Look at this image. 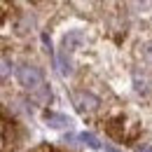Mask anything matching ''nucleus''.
<instances>
[{
    "instance_id": "nucleus-6",
    "label": "nucleus",
    "mask_w": 152,
    "mask_h": 152,
    "mask_svg": "<svg viewBox=\"0 0 152 152\" xmlns=\"http://www.w3.org/2000/svg\"><path fill=\"white\" fill-rule=\"evenodd\" d=\"M45 119L49 122V126H54V129H63V126H68L70 122H68V117H63V115H56V113H47L45 115Z\"/></svg>"
},
{
    "instance_id": "nucleus-10",
    "label": "nucleus",
    "mask_w": 152,
    "mask_h": 152,
    "mask_svg": "<svg viewBox=\"0 0 152 152\" xmlns=\"http://www.w3.org/2000/svg\"><path fill=\"white\" fill-rule=\"evenodd\" d=\"M145 56L152 61V42H148V45H145Z\"/></svg>"
},
{
    "instance_id": "nucleus-9",
    "label": "nucleus",
    "mask_w": 152,
    "mask_h": 152,
    "mask_svg": "<svg viewBox=\"0 0 152 152\" xmlns=\"http://www.w3.org/2000/svg\"><path fill=\"white\" fill-rule=\"evenodd\" d=\"M136 152H152L150 145H136Z\"/></svg>"
},
{
    "instance_id": "nucleus-11",
    "label": "nucleus",
    "mask_w": 152,
    "mask_h": 152,
    "mask_svg": "<svg viewBox=\"0 0 152 152\" xmlns=\"http://www.w3.org/2000/svg\"><path fill=\"white\" fill-rule=\"evenodd\" d=\"M105 152H119V150H115V148H110V145H105Z\"/></svg>"
},
{
    "instance_id": "nucleus-2",
    "label": "nucleus",
    "mask_w": 152,
    "mask_h": 152,
    "mask_svg": "<svg viewBox=\"0 0 152 152\" xmlns=\"http://www.w3.org/2000/svg\"><path fill=\"white\" fill-rule=\"evenodd\" d=\"M17 77H19L21 87L28 89V91H35L40 87H45V77H42V73H40L35 66H19Z\"/></svg>"
},
{
    "instance_id": "nucleus-4",
    "label": "nucleus",
    "mask_w": 152,
    "mask_h": 152,
    "mask_svg": "<svg viewBox=\"0 0 152 152\" xmlns=\"http://www.w3.org/2000/svg\"><path fill=\"white\" fill-rule=\"evenodd\" d=\"M73 103L77 105L80 113H94L96 105H98V98L89 91H75L73 94Z\"/></svg>"
},
{
    "instance_id": "nucleus-5",
    "label": "nucleus",
    "mask_w": 152,
    "mask_h": 152,
    "mask_svg": "<svg viewBox=\"0 0 152 152\" xmlns=\"http://www.w3.org/2000/svg\"><path fill=\"white\" fill-rule=\"evenodd\" d=\"M10 150V124L0 117V152Z\"/></svg>"
},
{
    "instance_id": "nucleus-8",
    "label": "nucleus",
    "mask_w": 152,
    "mask_h": 152,
    "mask_svg": "<svg viewBox=\"0 0 152 152\" xmlns=\"http://www.w3.org/2000/svg\"><path fill=\"white\" fill-rule=\"evenodd\" d=\"M58 70H61L63 75H70V73H73L70 61H66V54H63V52H58Z\"/></svg>"
},
{
    "instance_id": "nucleus-12",
    "label": "nucleus",
    "mask_w": 152,
    "mask_h": 152,
    "mask_svg": "<svg viewBox=\"0 0 152 152\" xmlns=\"http://www.w3.org/2000/svg\"><path fill=\"white\" fill-rule=\"evenodd\" d=\"M38 152H56V150H49V148H40Z\"/></svg>"
},
{
    "instance_id": "nucleus-13",
    "label": "nucleus",
    "mask_w": 152,
    "mask_h": 152,
    "mask_svg": "<svg viewBox=\"0 0 152 152\" xmlns=\"http://www.w3.org/2000/svg\"><path fill=\"white\" fill-rule=\"evenodd\" d=\"M35 2H38V0H35Z\"/></svg>"
},
{
    "instance_id": "nucleus-3",
    "label": "nucleus",
    "mask_w": 152,
    "mask_h": 152,
    "mask_svg": "<svg viewBox=\"0 0 152 152\" xmlns=\"http://www.w3.org/2000/svg\"><path fill=\"white\" fill-rule=\"evenodd\" d=\"M12 17H14V0H0V42L5 40Z\"/></svg>"
},
{
    "instance_id": "nucleus-7",
    "label": "nucleus",
    "mask_w": 152,
    "mask_h": 152,
    "mask_svg": "<svg viewBox=\"0 0 152 152\" xmlns=\"http://www.w3.org/2000/svg\"><path fill=\"white\" fill-rule=\"evenodd\" d=\"M77 140H82L84 145H89V148H94V150L101 148V143H98V138H96L94 133H80V136H77Z\"/></svg>"
},
{
    "instance_id": "nucleus-1",
    "label": "nucleus",
    "mask_w": 152,
    "mask_h": 152,
    "mask_svg": "<svg viewBox=\"0 0 152 152\" xmlns=\"http://www.w3.org/2000/svg\"><path fill=\"white\" fill-rule=\"evenodd\" d=\"M105 131L113 136L115 140H119V143H124V140H133L136 136H138V124L131 122V119H126V117H113V119H108L105 124Z\"/></svg>"
}]
</instances>
